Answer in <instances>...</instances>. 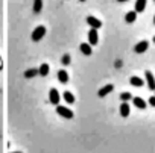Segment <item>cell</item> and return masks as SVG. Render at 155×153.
<instances>
[{
	"instance_id": "obj_1",
	"label": "cell",
	"mask_w": 155,
	"mask_h": 153,
	"mask_svg": "<svg viewBox=\"0 0 155 153\" xmlns=\"http://www.w3.org/2000/svg\"><path fill=\"white\" fill-rule=\"evenodd\" d=\"M46 35V27L44 26H37L34 30H32V35H31V38H32V41L34 43H38L40 40H43V37Z\"/></svg>"
},
{
	"instance_id": "obj_2",
	"label": "cell",
	"mask_w": 155,
	"mask_h": 153,
	"mask_svg": "<svg viewBox=\"0 0 155 153\" xmlns=\"http://www.w3.org/2000/svg\"><path fill=\"white\" fill-rule=\"evenodd\" d=\"M56 114L61 115L62 118H67V120H70V118L74 117V114H73V111H71L70 108H67V106H59V105H56Z\"/></svg>"
},
{
	"instance_id": "obj_3",
	"label": "cell",
	"mask_w": 155,
	"mask_h": 153,
	"mask_svg": "<svg viewBox=\"0 0 155 153\" xmlns=\"http://www.w3.org/2000/svg\"><path fill=\"white\" fill-rule=\"evenodd\" d=\"M147 49H149V41L143 40V41H140V43H137V44H135L134 52H135L137 55H141V53H144Z\"/></svg>"
},
{
	"instance_id": "obj_4",
	"label": "cell",
	"mask_w": 155,
	"mask_h": 153,
	"mask_svg": "<svg viewBox=\"0 0 155 153\" xmlns=\"http://www.w3.org/2000/svg\"><path fill=\"white\" fill-rule=\"evenodd\" d=\"M144 78H146V84H147V88L150 90V91H155V78H153V74H152V71H146L144 73Z\"/></svg>"
},
{
	"instance_id": "obj_5",
	"label": "cell",
	"mask_w": 155,
	"mask_h": 153,
	"mask_svg": "<svg viewBox=\"0 0 155 153\" xmlns=\"http://www.w3.org/2000/svg\"><path fill=\"white\" fill-rule=\"evenodd\" d=\"M59 100H61V96H59V93H58V90H55V88H52L50 91H49V102L52 103V105H58L59 103Z\"/></svg>"
},
{
	"instance_id": "obj_6",
	"label": "cell",
	"mask_w": 155,
	"mask_h": 153,
	"mask_svg": "<svg viewBox=\"0 0 155 153\" xmlns=\"http://www.w3.org/2000/svg\"><path fill=\"white\" fill-rule=\"evenodd\" d=\"M87 24H88L90 27H93V29H99V27L102 26V21H101L99 18L93 17V15H88V17H87Z\"/></svg>"
},
{
	"instance_id": "obj_7",
	"label": "cell",
	"mask_w": 155,
	"mask_h": 153,
	"mask_svg": "<svg viewBox=\"0 0 155 153\" xmlns=\"http://www.w3.org/2000/svg\"><path fill=\"white\" fill-rule=\"evenodd\" d=\"M88 43H90L91 46H97V43H99L97 29H93V27H91V30L88 32Z\"/></svg>"
},
{
	"instance_id": "obj_8",
	"label": "cell",
	"mask_w": 155,
	"mask_h": 153,
	"mask_svg": "<svg viewBox=\"0 0 155 153\" xmlns=\"http://www.w3.org/2000/svg\"><path fill=\"white\" fill-rule=\"evenodd\" d=\"M113 90H114V85H113V84H108V85L102 87V88L97 91V96H99V97H105V96H108Z\"/></svg>"
},
{
	"instance_id": "obj_9",
	"label": "cell",
	"mask_w": 155,
	"mask_h": 153,
	"mask_svg": "<svg viewBox=\"0 0 155 153\" xmlns=\"http://www.w3.org/2000/svg\"><path fill=\"white\" fill-rule=\"evenodd\" d=\"M146 3L147 0H135V5H134V11L138 14V12H143L146 9Z\"/></svg>"
},
{
	"instance_id": "obj_10",
	"label": "cell",
	"mask_w": 155,
	"mask_h": 153,
	"mask_svg": "<svg viewBox=\"0 0 155 153\" xmlns=\"http://www.w3.org/2000/svg\"><path fill=\"white\" fill-rule=\"evenodd\" d=\"M79 50H81L82 55H85V56H90V55L93 53V49H91V44H90V43H82V44L79 46Z\"/></svg>"
},
{
	"instance_id": "obj_11",
	"label": "cell",
	"mask_w": 155,
	"mask_h": 153,
	"mask_svg": "<svg viewBox=\"0 0 155 153\" xmlns=\"http://www.w3.org/2000/svg\"><path fill=\"white\" fill-rule=\"evenodd\" d=\"M132 103H134V106L138 108V109H146V106H147V103H146L141 97H132Z\"/></svg>"
},
{
	"instance_id": "obj_12",
	"label": "cell",
	"mask_w": 155,
	"mask_h": 153,
	"mask_svg": "<svg viewBox=\"0 0 155 153\" xmlns=\"http://www.w3.org/2000/svg\"><path fill=\"white\" fill-rule=\"evenodd\" d=\"M129 112H131L129 103H128V102H122V105H120V115L126 118V117L129 115Z\"/></svg>"
},
{
	"instance_id": "obj_13",
	"label": "cell",
	"mask_w": 155,
	"mask_h": 153,
	"mask_svg": "<svg viewBox=\"0 0 155 153\" xmlns=\"http://www.w3.org/2000/svg\"><path fill=\"white\" fill-rule=\"evenodd\" d=\"M129 84L132 85V87H143L144 85V81L141 79V78H138V76H132V78L129 79Z\"/></svg>"
},
{
	"instance_id": "obj_14",
	"label": "cell",
	"mask_w": 155,
	"mask_h": 153,
	"mask_svg": "<svg viewBox=\"0 0 155 153\" xmlns=\"http://www.w3.org/2000/svg\"><path fill=\"white\" fill-rule=\"evenodd\" d=\"M49 71H50V67H49V64H46V62L38 67V74L43 76V78H46V76L49 74Z\"/></svg>"
},
{
	"instance_id": "obj_15",
	"label": "cell",
	"mask_w": 155,
	"mask_h": 153,
	"mask_svg": "<svg viewBox=\"0 0 155 153\" xmlns=\"http://www.w3.org/2000/svg\"><path fill=\"white\" fill-rule=\"evenodd\" d=\"M58 81H59L61 84H67V82H68V73H67L65 70H59V71H58Z\"/></svg>"
},
{
	"instance_id": "obj_16",
	"label": "cell",
	"mask_w": 155,
	"mask_h": 153,
	"mask_svg": "<svg viewBox=\"0 0 155 153\" xmlns=\"http://www.w3.org/2000/svg\"><path fill=\"white\" fill-rule=\"evenodd\" d=\"M135 20H137V12H135V11L126 12V15H125V21H126V23H134Z\"/></svg>"
},
{
	"instance_id": "obj_17",
	"label": "cell",
	"mask_w": 155,
	"mask_h": 153,
	"mask_svg": "<svg viewBox=\"0 0 155 153\" xmlns=\"http://www.w3.org/2000/svg\"><path fill=\"white\" fill-rule=\"evenodd\" d=\"M62 99H64V100H65V103H68V105L74 103V96L71 94V91H64Z\"/></svg>"
},
{
	"instance_id": "obj_18",
	"label": "cell",
	"mask_w": 155,
	"mask_h": 153,
	"mask_svg": "<svg viewBox=\"0 0 155 153\" xmlns=\"http://www.w3.org/2000/svg\"><path fill=\"white\" fill-rule=\"evenodd\" d=\"M37 74H38V68H29V70L25 71V78L26 79H34Z\"/></svg>"
},
{
	"instance_id": "obj_19",
	"label": "cell",
	"mask_w": 155,
	"mask_h": 153,
	"mask_svg": "<svg viewBox=\"0 0 155 153\" xmlns=\"http://www.w3.org/2000/svg\"><path fill=\"white\" fill-rule=\"evenodd\" d=\"M32 9H34L35 14L41 12V9H43V0H34V6H32Z\"/></svg>"
},
{
	"instance_id": "obj_20",
	"label": "cell",
	"mask_w": 155,
	"mask_h": 153,
	"mask_svg": "<svg viewBox=\"0 0 155 153\" xmlns=\"http://www.w3.org/2000/svg\"><path fill=\"white\" fill-rule=\"evenodd\" d=\"M120 100H122V102H129V100H132V96H131V93H128V91L122 93V94H120Z\"/></svg>"
},
{
	"instance_id": "obj_21",
	"label": "cell",
	"mask_w": 155,
	"mask_h": 153,
	"mask_svg": "<svg viewBox=\"0 0 155 153\" xmlns=\"http://www.w3.org/2000/svg\"><path fill=\"white\" fill-rule=\"evenodd\" d=\"M70 61H71V59H70V55H64V56H62V64H64V65H68Z\"/></svg>"
},
{
	"instance_id": "obj_22",
	"label": "cell",
	"mask_w": 155,
	"mask_h": 153,
	"mask_svg": "<svg viewBox=\"0 0 155 153\" xmlns=\"http://www.w3.org/2000/svg\"><path fill=\"white\" fill-rule=\"evenodd\" d=\"M147 103H149L150 106H153V108H155V96H152V97H149V100H147Z\"/></svg>"
},
{
	"instance_id": "obj_23",
	"label": "cell",
	"mask_w": 155,
	"mask_h": 153,
	"mask_svg": "<svg viewBox=\"0 0 155 153\" xmlns=\"http://www.w3.org/2000/svg\"><path fill=\"white\" fill-rule=\"evenodd\" d=\"M119 3H125V2H128V0H117Z\"/></svg>"
},
{
	"instance_id": "obj_24",
	"label": "cell",
	"mask_w": 155,
	"mask_h": 153,
	"mask_svg": "<svg viewBox=\"0 0 155 153\" xmlns=\"http://www.w3.org/2000/svg\"><path fill=\"white\" fill-rule=\"evenodd\" d=\"M11 153H21V151H11Z\"/></svg>"
},
{
	"instance_id": "obj_25",
	"label": "cell",
	"mask_w": 155,
	"mask_h": 153,
	"mask_svg": "<svg viewBox=\"0 0 155 153\" xmlns=\"http://www.w3.org/2000/svg\"><path fill=\"white\" fill-rule=\"evenodd\" d=\"M153 24H155V15H153Z\"/></svg>"
},
{
	"instance_id": "obj_26",
	"label": "cell",
	"mask_w": 155,
	"mask_h": 153,
	"mask_svg": "<svg viewBox=\"0 0 155 153\" xmlns=\"http://www.w3.org/2000/svg\"><path fill=\"white\" fill-rule=\"evenodd\" d=\"M79 2H85V0H79Z\"/></svg>"
},
{
	"instance_id": "obj_27",
	"label": "cell",
	"mask_w": 155,
	"mask_h": 153,
	"mask_svg": "<svg viewBox=\"0 0 155 153\" xmlns=\"http://www.w3.org/2000/svg\"><path fill=\"white\" fill-rule=\"evenodd\" d=\"M153 43H155V37H153Z\"/></svg>"
},
{
	"instance_id": "obj_28",
	"label": "cell",
	"mask_w": 155,
	"mask_h": 153,
	"mask_svg": "<svg viewBox=\"0 0 155 153\" xmlns=\"http://www.w3.org/2000/svg\"><path fill=\"white\" fill-rule=\"evenodd\" d=\"M153 2H155V0H153Z\"/></svg>"
}]
</instances>
